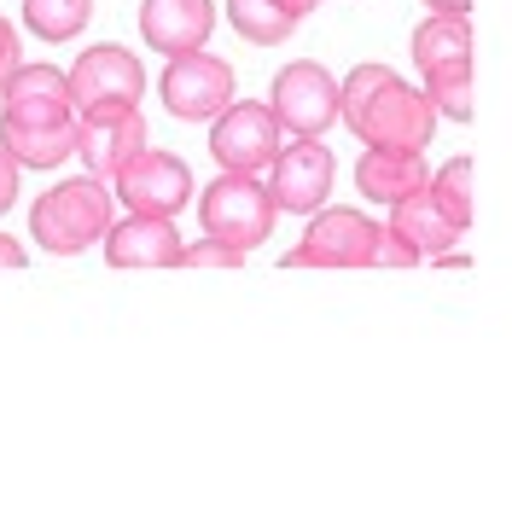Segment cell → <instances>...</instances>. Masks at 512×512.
Instances as JSON below:
<instances>
[{"label": "cell", "instance_id": "1", "mask_svg": "<svg viewBox=\"0 0 512 512\" xmlns=\"http://www.w3.org/2000/svg\"><path fill=\"white\" fill-rule=\"evenodd\" d=\"M338 117L367 146L419 152V146H431L437 105L425 99V88H408L390 64H355L350 76L338 82Z\"/></svg>", "mask_w": 512, "mask_h": 512}, {"label": "cell", "instance_id": "2", "mask_svg": "<svg viewBox=\"0 0 512 512\" xmlns=\"http://www.w3.org/2000/svg\"><path fill=\"white\" fill-rule=\"evenodd\" d=\"M472 30L460 12H437L414 30V64L425 76V99L437 105V117H454V123H472L478 111V94H472Z\"/></svg>", "mask_w": 512, "mask_h": 512}, {"label": "cell", "instance_id": "3", "mask_svg": "<svg viewBox=\"0 0 512 512\" xmlns=\"http://www.w3.org/2000/svg\"><path fill=\"white\" fill-rule=\"evenodd\" d=\"M111 210H117V192L99 175H76V181H59L53 192H41L30 210V233L41 239V251L53 256H82L88 245L105 239L111 227Z\"/></svg>", "mask_w": 512, "mask_h": 512}, {"label": "cell", "instance_id": "4", "mask_svg": "<svg viewBox=\"0 0 512 512\" xmlns=\"http://www.w3.org/2000/svg\"><path fill=\"white\" fill-rule=\"evenodd\" d=\"M198 222H204L210 239L256 251L274 233V198H268V187L256 175H227L222 169V181H210L198 192Z\"/></svg>", "mask_w": 512, "mask_h": 512}, {"label": "cell", "instance_id": "5", "mask_svg": "<svg viewBox=\"0 0 512 512\" xmlns=\"http://www.w3.org/2000/svg\"><path fill=\"white\" fill-rule=\"evenodd\" d=\"M70 105L82 111V117H117V111H140V99H146V70L134 53L123 47H88L82 59L70 64Z\"/></svg>", "mask_w": 512, "mask_h": 512}, {"label": "cell", "instance_id": "6", "mask_svg": "<svg viewBox=\"0 0 512 512\" xmlns=\"http://www.w3.org/2000/svg\"><path fill=\"white\" fill-rule=\"evenodd\" d=\"M210 152L227 175H262L274 152H280V123L268 105H245V99H227L216 111V128H210Z\"/></svg>", "mask_w": 512, "mask_h": 512}, {"label": "cell", "instance_id": "7", "mask_svg": "<svg viewBox=\"0 0 512 512\" xmlns=\"http://www.w3.org/2000/svg\"><path fill=\"white\" fill-rule=\"evenodd\" d=\"M268 169H274L268 198H274V210H291V216H315L326 204V192H332V175H338V163L320 146V134H297L291 146L280 140Z\"/></svg>", "mask_w": 512, "mask_h": 512}, {"label": "cell", "instance_id": "8", "mask_svg": "<svg viewBox=\"0 0 512 512\" xmlns=\"http://www.w3.org/2000/svg\"><path fill=\"white\" fill-rule=\"evenodd\" d=\"M111 192L123 198L134 216H175L192 204V169L169 152H134V158L111 175Z\"/></svg>", "mask_w": 512, "mask_h": 512}, {"label": "cell", "instance_id": "9", "mask_svg": "<svg viewBox=\"0 0 512 512\" xmlns=\"http://www.w3.org/2000/svg\"><path fill=\"white\" fill-rule=\"evenodd\" d=\"M158 94H163V105H169V117H181V123H210L227 99H233V64L210 59L204 47H198V53H181V59H169Z\"/></svg>", "mask_w": 512, "mask_h": 512}, {"label": "cell", "instance_id": "10", "mask_svg": "<svg viewBox=\"0 0 512 512\" xmlns=\"http://www.w3.org/2000/svg\"><path fill=\"white\" fill-rule=\"evenodd\" d=\"M373 239H379V227L361 210H320L309 233L286 251V268H367Z\"/></svg>", "mask_w": 512, "mask_h": 512}, {"label": "cell", "instance_id": "11", "mask_svg": "<svg viewBox=\"0 0 512 512\" xmlns=\"http://www.w3.org/2000/svg\"><path fill=\"white\" fill-rule=\"evenodd\" d=\"M274 123L280 134H326L332 117H338V82L320 70V64L297 59L274 76Z\"/></svg>", "mask_w": 512, "mask_h": 512}, {"label": "cell", "instance_id": "12", "mask_svg": "<svg viewBox=\"0 0 512 512\" xmlns=\"http://www.w3.org/2000/svg\"><path fill=\"white\" fill-rule=\"evenodd\" d=\"M0 123H64L76 105H70V82H64V70L53 64H18L6 82H0Z\"/></svg>", "mask_w": 512, "mask_h": 512}, {"label": "cell", "instance_id": "13", "mask_svg": "<svg viewBox=\"0 0 512 512\" xmlns=\"http://www.w3.org/2000/svg\"><path fill=\"white\" fill-rule=\"evenodd\" d=\"M216 30V6L210 0H140V35L152 53H198Z\"/></svg>", "mask_w": 512, "mask_h": 512}, {"label": "cell", "instance_id": "14", "mask_svg": "<svg viewBox=\"0 0 512 512\" xmlns=\"http://www.w3.org/2000/svg\"><path fill=\"white\" fill-rule=\"evenodd\" d=\"M146 117L140 111H117V117H82L76 123V158L88 163V175L111 181L134 152H146Z\"/></svg>", "mask_w": 512, "mask_h": 512}, {"label": "cell", "instance_id": "15", "mask_svg": "<svg viewBox=\"0 0 512 512\" xmlns=\"http://www.w3.org/2000/svg\"><path fill=\"white\" fill-rule=\"evenodd\" d=\"M175 251H181L175 216H134L128 210V222L105 227V262L111 268H175Z\"/></svg>", "mask_w": 512, "mask_h": 512}, {"label": "cell", "instance_id": "16", "mask_svg": "<svg viewBox=\"0 0 512 512\" xmlns=\"http://www.w3.org/2000/svg\"><path fill=\"white\" fill-rule=\"evenodd\" d=\"M431 181L419 152H396V146H367V158L355 163V187L367 192L373 204H396Z\"/></svg>", "mask_w": 512, "mask_h": 512}, {"label": "cell", "instance_id": "17", "mask_svg": "<svg viewBox=\"0 0 512 512\" xmlns=\"http://www.w3.org/2000/svg\"><path fill=\"white\" fill-rule=\"evenodd\" d=\"M0 152L18 169H59L64 158H76V117L64 123H0Z\"/></svg>", "mask_w": 512, "mask_h": 512}, {"label": "cell", "instance_id": "18", "mask_svg": "<svg viewBox=\"0 0 512 512\" xmlns=\"http://www.w3.org/2000/svg\"><path fill=\"white\" fill-rule=\"evenodd\" d=\"M390 233H402L419 256H437V251H448L466 227L448 222L443 210H437V198L419 187V192H408V198H396V204H390Z\"/></svg>", "mask_w": 512, "mask_h": 512}, {"label": "cell", "instance_id": "19", "mask_svg": "<svg viewBox=\"0 0 512 512\" xmlns=\"http://www.w3.org/2000/svg\"><path fill=\"white\" fill-rule=\"evenodd\" d=\"M227 24L245 41H256V47H280L303 18L291 12L286 0H227Z\"/></svg>", "mask_w": 512, "mask_h": 512}, {"label": "cell", "instance_id": "20", "mask_svg": "<svg viewBox=\"0 0 512 512\" xmlns=\"http://www.w3.org/2000/svg\"><path fill=\"white\" fill-rule=\"evenodd\" d=\"M425 192L437 198V210H443L454 227H472V216H478V169H472V158H448L431 181H425Z\"/></svg>", "mask_w": 512, "mask_h": 512}, {"label": "cell", "instance_id": "21", "mask_svg": "<svg viewBox=\"0 0 512 512\" xmlns=\"http://www.w3.org/2000/svg\"><path fill=\"white\" fill-rule=\"evenodd\" d=\"M88 18H94V0H24V24L41 41H70L88 30Z\"/></svg>", "mask_w": 512, "mask_h": 512}, {"label": "cell", "instance_id": "22", "mask_svg": "<svg viewBox=\"0 0 512 512\" xmlns=\"http://www.w3.org/2000/svg\"><path fill=\"white\" fill-rule=\"evenodd\" d=\"M175 262H181V268H239L245 251H239V245H222V239H210V233H204L198 245H181Z\"/></svg>", "mask_w": 512, "mask_h": 512}, {"label": "cell", "instance_id": "23", "mask_svg": "<svg viewBox=\"0 0 512 512\" xmlns=\"http://www.w3.org/2000/svg\"><path fill=\"white\" fill-rule=\"evenodd\" d=\"M419 251L402 239V233H390V227H379V239H373V251H367V268H414Z\"/></svg>", "mask_w": 512, "mask_h": 512}, {"label": "cell", "instance_id": "24", "mask_svg": "<svg viewBox=\"0 0 512 512\" xmlns=\"http://www.w3.org/2000/svg\"><path fill=\"white\" fill-rule=\"evenodd\" d=\"M18 53H24V47H18V30H12V24L0 18V82H6V76H12V70L24 64Z\"/></svg>", "mask_w": 512, "mask_h": 512}, {"label": "cell", "instance_id": "25", "mask_svg": "<svg viewBox=\"0 0 512 512\" xmlns=\"http://www.w3.org/2000/svg\"><path fill=\"white\" fill-rule=\"evenodd\" d=\"M12 198H18V163L0 152V216L12 210Z\"/></svg>", "mask_w": 512, "mask_h": 512}, {"label": "cell", "instance_id": "26", "mask_svg": "<svg viewBox=\"0 0 512 512\" xmlns=\"http://www.w3.org/2000/svg\"><path fill=\"white\" fill-rule=\"evenodd\" d=\"M0 268H24V245L12 233H0Z\"/></svg>", "mask_w": 512, "mask_h": 512}, {"label": "cell", "instance_id": "27", "mask_svg": "<svg viewBox=\"0 0 512 512\" xmlns=\"http://www.w3.org/2000/svg\"><path fill=\"white\" fill-rule=\"evenodd\" d=\"M425 6H437V12H460V18H466V6H472V0H425Z\"/></svg>", "mask_w": 512, "mask_h": 512}, {"label": "cell", "instance_id": "28", "mask_svg": "<svg viewBox=\"0 0 512 512\" xmlns=\"http://www.w3.org/2000/svg\"><path fill=\"white\" fill-rule=\"evenodd\" d=\"M286 6H291V12H297V18H309V12H315L320 0H286Z\"/></svg>", "mask_w": 512, "mask_h": 512}]
</instances>
